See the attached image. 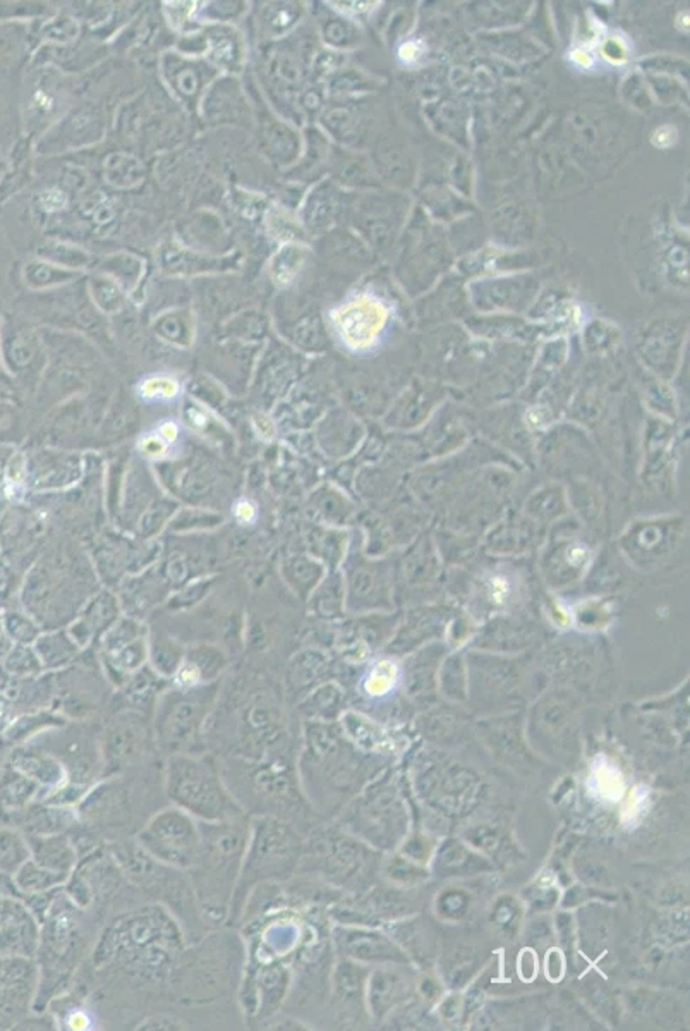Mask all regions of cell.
<instances>
[{
    "label": "cell",
    "instance_id": "2",
    "mask_svg": "<svg viewBox=\"0 0 690 1031\" xmlns=\"http://www.w3.org/2000/svg\"><path fill=\"white\" fill-rule=\"evenodd\" d=\"M40 940L34 952L39 968V992L33 1012H43L52 999L71 987L89 961L103 923L78 908L64 889H58L39 918Z\"/></svg>",
    "mask_w": 690,
    "mask_h": 1031
},
{
    "label": "cell",
    "instance_id": "32",
    "mask_svg": "<svg viewBox=\"0 0 690 1031\" xmlns=\"http://www.w3.org/2000/svg\"><path fill=\"white\" fill-rule=\"evenodd\" d=\"M573 58L576 59V61L579 62L580 65L591 64V59H589L588 55L584 54V52H580V50L579 52H574Z\"/></svg>",
    "mask_w": 690,
    "mask_h": 1031
},
{
    "label": "cell",
    "instance_id": "27",
    "mask_svg": "<svg viewBox=\"0 0 690 1031\" xmlns=\"http://www.w3.org/2000/svg\"><path fill=\"white\" fill-rule=\"evenodd\" d=\"M233 514L236 518L237 523L243 524V527H255L260 520V511H258V506L248 499V497H240L234 502Z\"/></svg>",
    "mask_w": 690,
    "mask_h": 1031
},
{
    "label": "cell",
    "instance_id": "11",
    "mask_svg": "<svg viewBox=\"0 0 690 1031\" xmlns=\"http://www.w3.org/2000/svg\"><path fill=\"white\" fill-rule=\"evenodd\" d=\"M134 840L162 864L189 871L202 845L199 821L177 806L167 805L143 825Z\"/></svg>",
    "mask_w": 690,
    "mask_h": 1031
},
{
    "label": "cell",
    "instance_id": "34",
    "mask_svg": "<svg viewBox=\"0 0 690 1031\" xmlns=\"http://www.w3.org/2000/svg\"><path fill=\"white\" fill-rule=\"evenodd\" d=\"M4 761H6V752L4 749H0V767H2V764H4Z\"/></svg>",
    "mask_w": 690,
    "mask_h": 1031
},
{
    "label": "cell",
    "instance_id": "14",
    "mask_svg": "<svg viewBox=\"0 0 690 1031\" xmlns=\"http://www.w3.org/2000/svg\"><path fill=\"white\" fill-rule=\"evenodd\" d=\"M39 968L33 958H0V1028H18L34 1009Z\"/></svg>",
    "mask_w": 690,
    "mask_h": 1031
},
{
    "label": "cell",
    "instance_id": "19",
    "mask_svg": "<svg viewBox=\"0 0 690 1031\" xmlns=\"http://www.w3.org/2000/svg\"><path fill=\"white\" fill-rule=\"evenodd\" d=\"M28 843H30L31 858L42 867L59 871V874H73L80 861V856L69 834L28 837Z\"/></svg>",
    "mask_w": 690,
    "mask_h": 1031
},
{
    "label": "cell",
    "instance_id": "18",
    "mask_svg": "<svg viewBox=\"0 0 690 1031\" xmlns=\"http://www.w3.org/2000/svg\"><path fill=\"white\" fill-rule=\"evenodd\" d=\"M42 796V787L4 761L0 767V824Z\"/></svg>",
    "mask_w": 690,
    "mask_h": 1031
},
{
    "label": "cell",
    "instance_id": "5",
    "mask_svg": "<svg viewBox=\"0 0 690 1031\" xmlns=\"http://www.w3.org/2000/svg\"><path fill=\"white\" fill-rule=\"evenodd\" d=\"M222 777L240 810L249 817H271L295 825L298 787L290 753L264 761L217 758Z\"/></svg>",
    "mask_w": 690,
    "mask_h": 1031
},
{
    "label": "cell",
    "instance_id": "16",
    "mask_svg": "<svg viewBox=\"0 0 690 1031\" xmlns=\"http://www.w3.org/2000/svg\"><path fill=\"white\" fill-rule=\"evenodd\" d=\"M6 762L39 784L42 787V796L68 780L61 762L31 742L9 748L6 752Z\"/></svg>",
    "mask_w": 690,
    "mask_h": 1031
},
{
    "label": "cell",
    "instance_id": "9",
    "mask_svg": "<svg viewBox=\"0 0 690 1031\" xmlns=\"http://www.w3.org/2000/svg\"><path fill=\"white\" fill-rule=\"evenodd\" d=\"M62 889L78 908L95 915L103 925L127 909L150 902L127 880L109 846L81 858Z\"/></svg>",
    "mask_w": 690,
    "mask_h": 1031
},
{
    "label": "cell",
    "instance_id": "12",
    "mask_svg": "<svg viewBox=\"0 0 690 1031\" xmlns=\"http://www.w3.org/2000/svg\"><path fill=\"white\" fill-rule=\"evenodd\" d=\"M210 700L177 698L162 703L152 717L153 736L162 758L177 753L206 752L205 733Z\"/></svg>",
    "mask_w": 690,
    "mask_h": 1031
},
{
    "label": "cell",
    "instance_id": "4",
    "mask_svg": "<svg viewBox=\"0 0 690 1031\" xmlns=\"http://www.w3.org/2000/svg\"><path fill=\"white\" fill-rule=\"evenodd\" d=\"M107 846L127 880L143 894V898L164 906L179 921L187 942H198L210 932L203 921L189 871L162 864L134 839L117 840Z\"/></svg>",
    "mask_w": 690,
    "mask_h": 1031
},
{
    "label": "cell",
    "instance_id": "10",
    "mask_svg": "<svg viewBox=\"0 0 690 1031\" xmlns=\"http://www.w3.org/2000/svg\"><path fill=\"white\" fill-rule=\"evenodd\" d=\"M100 752L102 777L162 758L153 736L152 717L136 711L119 712L100 724Z\"/></svg>",
    "mask_w": 690,
    "mask_h": 1031
},
{
    "label": "cell",
    "instance_id": "17",
    "mask_svg": "<svg viewBox=\"0 0 690 1031\" xmlns=\"http://www.w3.org/2000/svg\"><path fill=\"white\" fill-rule=\"evenodd\" d=\"M39 940V920L20 899L8 920L0 925V958H34Z\"/></svg>",
    "mask_w": 690,
    "mask_h": 1031
},
{
    "label": "cell",
    "instance_id": "8",
    "mask_svg": "<svg viewBox=\"0 0 690 1031\" xmlns=\"http://www.w3.org/2000/svg\"><path fill=\"white\" fill-rule=\"evenodd\" d=\"M30 742L39 745L50 755H54L61 762L68 776V780L62 786L49 790L40 798L43 802L76 808L86 793L95 786L96 780L102 779L100 724L89 721H68L62 726L43 731Z\"/></svg>",
    "mask_w": 690,
    "mask_h": 1031
},
{
    "label": "cell",
    "instance_id": "15",
    "mask_svg": "<svg viewBox=\"0 0 690 1031\" xmlns=\"http://www.w3.org/2000/svg\"><path fill=\"white\" fill-rule=\"evenodd\" d=\"M4 824L20 829L27 837H42L71 834L80 827L81 821L74 806L54 805L37 799L20 814L8 818Z\"/></svg>",
    "mask_w": 690,
    "mask_h": 1031
},
{
    "label": "cell",
    "instance_id": "25",
    "mask_svg": "<svg viewBox=\"0 0 690 1031\" xmlns=\"http://www.w3.org/2000/svg\"><path fill=\"white\" fill-rule=\"evenodd\" d=\"M137 451H140L143 458L150 459V461H171V459L179 456L176 449H172L168 443L158 439L152 430H146V432H143L142 437L137 439Z\"/></svg>",
    "mask_w": 690,
    "mask_h": 1031
},
{
    "label": "cell",
    "instance_id": "6",
    "mask_svg": "<svg viewBox=\"0 0 690 1031\" xmlns=\"http://www.w3.org/2000/svg\"><path fill=\"white\" fill-rule=\"evenodd\" d=\"M168 805L198 821H218L245 814L227 789L217 756L210 752L177 753L164 761Z\"/></svg>",
    "mask_w": 690,
    "mask_h": 1031
},
{
    "label": "cell",
    "instance_id": "35",
    "mask_svg": "<svg viewBox=\"0 0 690 1031\" xmlns=\"http://www.w3.org/2000/svg\"><path fill=\"white\" fill-rule=\"evenodd\" d=\"M0 749H4V737H2V729H0Z\"/></svg>",
    "mask_w": 690,
    "mask_h": 1031
},
{
    "label": "cell",
    "instance_id": "21",
    "mask_svg": "<svg viewBox=\"0 0 690 1031\" xmlns=\"http://www.w3.org/2000/svg\"><path fill=\"white\" fill-rule=\"evenodd\" d=\"M68 879L69 875L42 867L33 858L28 859L27 864L11 877L18 898H30V896H40L50 890L61 889Z\"/></svg>",
    "mask_w": 690,
    "mask_h": 1031
},
{
    "label": "cell",
    "instance_id": "7",
    "mask_svg": "<svg viewBox=\"0 0 690 1031\" xmlns=\"http://www.w3.org/2000/svg\"><path fill=\"white\" fill-rule=\"evenodd\" d=\"M299 836L295 825L271 817H251L248 848L230 908L229 927L239 920L253 889L292 879L298 865Z\"/></svg>",
    "mask_w": 690,
    "mask_h": 1031
},
{
    "label": "cell",
    "instance_id": "20",
    "mask_svg": "<svg viewBox=\"0 0 690 1031\" xmlns=\"http://www.w3.org/2000/svg\"><path fill=\"white\" fill-rule=\"evenodd\" d=\"M184 384L168 371H153L137 380L134 392L137 401L148 406H176L183 401Z\"/></svg>",
    "mask_w": 690,
    "mask_h": 1031
},
{
    "label": "cell",
    "instance_id": "26",
    "mask_svg": "<svg viewBox=\"0 0 690 1031\" xmlns=\"http://www.w3.org/2000/svg\"><path fill=\"white\" fill-rule=\"evenodd\" d=\"M158 439L164 440L165 443L176 449L177 452L181 451V447L184 443V437H186V428L176 418H164V420H158L157 423L153 425L150 428Z\"/></svg>",
    "mask_w": 690,
    "mask_h": 1031
},
{
    "label": "cell",
    "instance_id": "28",
    "mask_svg": "<svg viewBox=\"0 0 690 1031\" xmlns=\"http://www.w3.org/2000/svg\"><path fill=\"white\" fill-rule=\"evenodd\" d=\"M18 901H20V898H18L14 892L0 887V925L8 920L9 915L12 913V909L16 908Z\"/></svg>",
    "mask_w": 690,
    "mask_h": 1031
},
{
    "label": "cell",
    "instance_id": "24",
    "mask_svg": "<svg viewBox=\"0 0 690 1031\" xmlns=\"http://www.w3.org/2000/svg\"><path fill=\"white\" fill-rule=\"evenodd\" d=\"M395 686L397 665L389 661L374 664L362 680V692L367 693L371 698H382V696L392 693Z\"/></svg>",
    "mask_w": 690,
    "mask_h": 1031
},
{
    "label": "cell",
    "instance_id": "30",
    "mask_svg": "<svg viewBox=\"0 0 690 1031\" xmlns=\"http://www.w3.org/2000/svg\"><path fill=\"white\" fill-rule=\"evenodd\" d=\"M424 45L421 42H405L404 45L399 49V58L404 62H416L420 61L421 55H423Z\"/></svg>",
    "mask_w": 690,
    "mask_h": 1031
},
{
    "label": "cell",
    "instance_id": "23",
    "mask_svg": "<svg viewBox=\"0 0 690 1031\" xmlns=\"http://www.w3.org/2000/svg\"><path fill=\"white\" fill-rule=\"evenodd\" d=\"M30 858L28 837L12 825L0 824V875L12 877Z\"/></svg>",
    "mask_w": 690,
    "mask_h": 1031
},
{
    "label": "cell",
    "instance_id": "29",
    "mask_svg": "<svg viewBox=\"0 0 690 1031\" xmlns=\"http://www.w3.org/2000/svg\"><path fill=\"white\" fill-rule=\"evenodd\" d=\"M677 142V130L671 126L658 127L652 134V145L658 149H668Z\"/></svg>",
    "mask_w": 690,
    "mask_h": 1031
},
{
    "label": "cell",
    "instance_id": "22",
    "mask_svg": "<svg viewBox=\"0 0 690 1031\" xmlns=\"http://www.w3.org/2000/svg\"><path fill=\"white\" fill-rule=\"evenodd\" d=\"M65 722H68V718L59 714H30L16 718V721H11V724L6 727L4 734H2V737H4V752H8L12 746L30 742L43 731L62 726Z\"/></svg>",
    "mask_w": 690,
    "mask_h": 1031
},
{
    "label": "cell",
    "instance_id": "3",
    "mask_svg": "<svg viewBox=\"0 0 690 1031\" xmlns=\"http://www.w3.org/2000/svg\"><path fill=\"white\" fill-rule=\"evenodd\" d=\"M249 833L251 817L246 814L226 820L199 821L202 845L189 877L203 921L210 930L229 923Z\"/></svg>",
    "mask_w": 690,
    "mask_h": 1031
},
{
    "label": "cell",
    "instance_id": "1",
    "mask_svg": "<svg viewBox=\"0 0 690 1031\" xmlns=\"http://www.w3.org/2000/svg\"><path fill=\"white\" fill-rule=\"evenodd\" d=\"M164 758L96 780L76 806L81 825L105 845L134 839L143 825L167 806Z\"/></svg>",
    "mask_w": 690,
    "mask_h": 1031
},
{
    "label": "cell",
    "instance_id": "31",
    "mask_svg": "<svg viewBox=\"0 0 690 1031\" xmlns=\"http://www.w3.org/2000/svg\"><path fill=\"white\" fill-rule=\"evenodd\" d=\"M603 54L607 55L615 64H622L626 61V47L618 43V40H608L607 45L603 49Z\"/></svg>",
    "mask_w": 690,
    "mask_h": 1031
},
{
    "label": "cell",
    "instance_id": "13",
    "mask_svg": "<svg viewBox=\"0 0 690 1031\" xmlns=\"http://www.w3.org/2000/svg\"><path fill=\"white\" fill-rule=\"evenodd\" d=\"M385 305L373 296H354L330 312V329L343 349L370 351L385 330Z\"/></svg>",
    "mask_w": 690,
    "mask_h": 1031
},
{
    "label": "cell",
    "instance_id": "33",
    "mask_svg": "<svg viewBox=\"0 0 690 1031\" xmlns=\"http://www.w3.org/2000/svg\"><path fill=\"white\" fill-rule=\"evenodd\" d=\"M0 887H2V889H8L11 890V892H14V886H12L11 877H4V875H0Z\"/></svg>",
    "mask_w": 690,
    "mask_h": 1031
}]
</instances>
